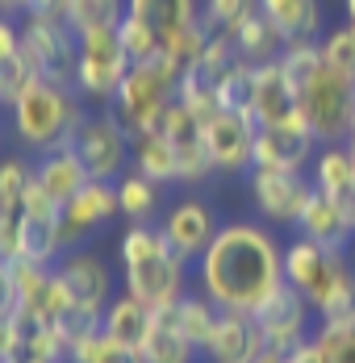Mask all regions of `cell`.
Segmentation results:
<instances>
[{"label":"cell","instance_id":"obj_48","mask_svg":"<svg viewBox=\"0 0 355 363\" xmlns=\"http://www.w3.org/2000/svg\"><path fill=\"white\" fill-rule=\"evenodd\" d=\"M343 21L355 26V0H343Z\"/></svg>","mask_w":355,"mask_h":363},{"label":"cell","instance_id":"obj_23","mask_svg":"<svg viewBox=\"0 0 355 363\" xmlns=\"http://www.w3.org/2000/svg\"><path fill=\"white\" fill-rule=\"evenodd\" d=\"M130 172H138L146 180H155L159 188L180 184V155L176 143L163 130H142L130 134Z\"/></svg>","mask_w":355,"mask_h":363},{"label":"cell","instance_id":"obj_28","mask_svg":"<svg viewBox=\"0 0 355 363\" xmlns=\"http://www.w3.org/2000/svg\"><path fill=\"white\" fill-rule=\"evenodd\" d=\"M197 342L188 338V334H180L172 326V318L168 313H159L155 318V330H151V338H146V347L138 351L142 363H197Z\"/></svg>","mask_w":355,"mask_h":363},{"label":"cell","instance_id":"obj_13","mask_svg":"<svg viewBox=\"0 0 355 363\" xmlns=\"http://www.w3.org/2000/svg\"><path fill=\"white\" fill-rule=\"evenodd\" d=\"M55 272L63 276V284H67L71 301H75V309H80L84 318H97V322H101L105 305L117 296V292H113V272H109L105 259H101L97 251H84V247H75V251H63V255H59Z\"/></svg>","mask_w":355,"mask_h":363},{"label":"cell","instance_id":"obj_32","mask_svg":"<svg viewBox=\"0 0 355 363\" xmlns=\"http://www.w3.org/2000/svg\"><path fill=\"white\" fill-rule=\"evenodd\" d=\"M205 46H209V30H205V21H192V26L176 30V34L163 42V55H168V63H172L180 75H188V72L201 67Z\"/></svg>","mask_w":355,"mask_h":363},{"label":"cell","instance_id":"obj_39","mask_svg":"<svg viewBox=\"0 0 355 363\" xmlns=\"http://www.w3.org/2000/svg\"><path fill=\"white\" fill-rule=\"evenodd\" d=\"M234 63H239L234 38H230V34H209V46H205V55H201V67H197V72H201L213 88H217V79L230 72Z\"/></svg>","mask_w":355,"mask_h":363},{"label":"cell","instance_id":"obj_50","mask_svg":"<svg viewBox=\"0 0 355 363\" xmlns=\"http://www.w3.org/2000/svg\"><path fill=\"white\" fill-rule=\"evenodd\" d=\"M17 363H21V359H17Z\"/></svg>","mask_w":355,"mask_h":363},{"label":"cell","instance_id":"obj_36","mask_svg":"<svg viewBox=\"0 0 355 363\" xmlns=\"http://www.w3.org/2000/svg\"><path fill=\"white\" fill-rule=\"evenodd\" d=\"M255 9L259 0H201V21L209 34H234Z\"/></svg>","mask_w":355,"mask_h":363},{"label":"cell","instance_id":"obj_29","mask_svg":"<svg viewBox=\"0 0 355 363\" xmlns=\"http://www.w3.org/2000/svg\"><path fill=\"white\" fill-rule=\"evenodd\" d=\"M117 205H121V218L130 221H155L163 209V188L155 180H146L138 172H126L117 180Z\"/></svg>","mask_w":355,"mask_h":363},{"label":"cell","instance_id":"obj_44","mask_svg":"<svg viewBox=\"0 0 355 363\" xmlns=\"http://www.w3.org/2000/svg\"><path fill=\"white\" fill-rule=\"evenodd\" d=\"M288 363H334V359H330V351H326V342H322L318 334H310V338L288 355Z\"/></svg>","mask_w":355,"mask_h":363},{"label":"cell","instance_id":"obj_26","mask_svg":"<svg viewBox=\"0 0 355 363\" xmlns=\"http://www.w3.org/2000/svg\"><path fill=\"white\" fill-rule=\"evenodd\" d=\"M230 38H234V50H239V59H243V63H255V67H263V63H276V59L284 55V46H288V42L280 38V30H276V26H272V21L259 13V9H255V13H251V17H247V21H243V26H239Z\"/></svg>","mask_w":355,"mask_h":363},{"label":"cell","instance_id":"obj_27","mask_svg":"<svg viewBox=\"0 0 355 363\" xmlns=\"http://www.w3.org/2000/svg\"><path fill=\"white\" fill-rule=\"evenodd\" d=\"M163 313H168V318H172V326H176L180 334H188V338L197 342V351H201V347L209 342V334H213V326H217V313H222V309H217L201 289H197V292H184L176 305H172V309H163Z\"/></svg>","mask_w":355,"mask_h":363},{"label":"cell","instance_id":"obj_7","mask_svg":"<svg viewBox=\"0 0 355 363\" xmlns=\"http://www.w3.org/2000/svg\"><path fill=\"white\" fill-rule=\"evenodd\" d=\"M71 150L80 155L88 180L117 184L130 172V130L117 121L113 109H88L71 134Z\"/></svg>","mask_w":355,"mask_h":363},{"label":"cell","instance_id":"obj_6","mask_svg":"<svg viewBox=\"0 0 355 363\" xmlns=\"http://www.w3.org/2000/svg\"><path fill=\"white\" fill-rule=\"evenodd\" d=\"M130 67L134 63L121 46V30H88L80 34V59H75L71 84L88 101V109H109Z\"/></svg>","mask_w":355,"mask_h":363},{"label":"cell","instance_id":"obj_9","mask_svg":"<svg viewBox=\"0 0 355 363\" xmlns=\"http://www.w3.org/2000/svg\"><path fill=\"white\" fill-rule=\"evenodd\" d=\"M247 196H251V205H255V213H259V221H268V225H297L305 201L314 196V180H310V172L251 167Z\"/></svg>","mask_w":355,"mask_h":363},{"label":"cell","instance_id":"obj_42","mask_svg":"<svg viewBox=\"0 0 355 363\" xmlns=\"http://www.w3.org/2000/svg\"><path fill=\"white\" fill-rule=\"evenodd\" d=\"M0 259H21V213H0Z\"/></svg>","mask_w":355,"mask_h":363},{"label":"cell","instance_id":"obj_45","mask_svg":"<svg viewBox=\"0 0 355 363\" xmlns=\"http://www.w3.org/2000/svg\"><path fill=\"white\" fill-rule=\"evenodd\" d=\"M0 313H17V289H13V272L0 259Z\"/></svg>","mask_w":355,"mask_h":363},{"label":"cell","instance_id":"obj_17","mask_svg":"<svg viewBox=\"0 0 355 363\" xmlns=\"http://www.w3.org/2000/svg\"><path fill=\"white\" fill-rule=\"evenodd\" d=\"M201 355H205V363H255L263 355V338H259L255 318L222 309L209 342L201 347Z\"/></svg>","mask_w":355,"mask_h":363},{"label":"cell","instance_id":"obj_8","mask_svg":"<svg viewBox=\"0 0 355 363\" xmlns=\"http://www.w3.org/2000/svg\"><path fill=\"white\" fill-rule=\"evenodd\" d=\"M21 50H26L30 67L38 72V79H59V84H71L75 79L80 34L71 30L63 17L26 13L21 17Z\"/></svg>","mask_w":355,"mask_h":363},{"label":"cell","instance_id":"obj_24","mask_svg":"<svg viewBox=\"0 0 355 363\" xmlns=\"http://www.w3.org/2000/svg\"><path fill=\"white\" fill-rule=\"evenodd\" d=\"M259 13L280 30L284 42H318L326 30V4L322 0H259Z\"/></svg>","mask_w":355,"mask_h":363},{"label":"cell","instance_id":"obj_12","mask_svg":"<svg viewBox=\"0 0 355 363\" xmlns=\"http://www.w3.org/2000/svg\"><path fill=\"white\" fill-rule=\"evenodd\" d=\"M113 218H121V205H117V184H101L88 180L67 205L59 209V242L63 251L84 247L101 225H109Z\"/></svg>","mask_w":355,"mask_h":363},{"label":"cell","instance_id":"obj_47","mask_svg":"<svg viewBox=\"0 0 355 363\" xmlns=\"http://www.w3.org/2000/svg\"><path fill=\"white\" fill-rule=\"evenodd\" d=\"M343 146L355 155V109H351V121H347V134H343Z\"/></svg>","mask_w":355,"mask_h":363},{"label":"cell","instance_id":"obj_46","mask_svg":"<svg viewBox=\"0 0 355 363\" xmlns=\"http://www.w3.org/2000/svg\"><path fill=\"white\" fill-rule=\"evenodd\" d=\"M26 9H30V0H0V13H9V17H26Z\"/></svg>","mask_w":355,"mask_h":363},{"label":"cell","instance_id":"obj_21","mask_svg":"<svg viewBox=\"0 0 355 363\" xmlns=\"http://www.w3.org/2000/svg\"><path fill=\"white\" fill-rule=\"evenodd\" d=\"M297 230H301V238H314V242H322L326 251H343V247L355 238L351 213H347L339 201H330L326 192H318V188H314V196L305 201Z\"/></svg>","mask_w":355,"mask_h":363},{"label":"cell","instance_id":"obj_20","mask_svg":"<svg viewBox=\"0 0 355 363\" xmlns=\"http://www.w3.org/2000/svg\"><path fill=\"white\" fill-rule=\"evenodd\" d=\"M155 318H159V313H155L151 305H142L138 296H130V292L121 289L105 305V313H101V330H105L113 342H121L126 351L138 355L142 347H146V338H151V330H155Z\"/></svg>","mask_w":355,"mask_h":363},{"label":"cell","instance_id":"obj_18","mask_svg":"<svg viewBox=\"0 0 355 363\" xmlns=\"http://www.w3.org/2000/svg\"><path fill=\"white\" fill-rule=\"evenodd\" d=\"M297 84L288 79V72L276 63L255 67V101H251V117L255 125H284L297 117Z\"/></svg>","mask_w":355,"mask_h":363},{"label":"cell","instance_id":"obj_34","mask_svg":"<svg viewBox=\"0 0 355 363\" xmlns=\"http://www.w3.org/2000/svg\"><path fill=\"white\" fill-rule=\"evenodd\" d=\"M322 259H326V247L322 242H314V238H293L284 247V280L293 289H305L310 276L322 267Z\"/></svg>","mask_w":355,"mask_h":363},{"label":"cell","instance_id":"obj_19","mask_svg":"<svg viewBox=\"0 0 355 363\" xmlns=\"http://www.w3.org/2000/svg\"><path fill=\"white\" fill-rule=\"evenodd\" d=\"M34 184L63 209L71 196L88 184V172H84V163H80V155L71 150V143L55 146V150H42L34 155Z\"/></svg>","mask_w":355,"mask_h":363},{"label":"cell","instance_id":"obj_16","mask_svg":"<svg viewBox=\"0 0 355 363\" xmlns=\"http://www.w3.org/2000/svg\"><path fill=\"white\" fill-rule=\"evenodd\" d=\"M310 309L318 313V322H343V318H355V272L347 267L343 251H326L322 267L310 276L305 289H297Z\"/></svg>","mask_w":355,"mask_h":363},{"label":"cell","instance_id":"obj_37","mask_svg":"<svg viewBox=\"0 0 355 363\" xmlns=\"http://www.w3.org/2000/svg\"><path fill=\"white\" fill-rule=\"evenodd\" d=\"M322 59H326L334 72H343V75L355 79V26H347V21L330 26V30L322 34Z\"/></svg>","mask_w":355,"mask_h":363},{"label":"cell","instance_id":"obj_15","mask_svg":"<svg viewBox=\"0 0 355 363\" xmlns=\"http://www.w3.org/2000/svg\"><path fill=\"white\" fill-rule=\"evenodd\" d=\"M159 230H163L168 247H172L184 263H197L201 251L213 242V234H217L222 225H217V213H213L201 196H180L176 205L163 209Z\"/></svg>","mask_w":355,"mask_h":363},{"label":"cell","instance_id":"obj_25","mask_svg":"<svg viewBox=\"0 0 355 363\" xmlns=\"http://www.w3.org/2000/svg\"><path fill=\"white\" fill-rule=\"evenodd\" d=\"M126 13L155 30L159 42H168L176 30L201 21V0H126Z\"/></svg>","mask_w":355,"mask_h":363},{"label":"cell","instance_id":"obj_49","mask_svg":"<svg viewBox=\"0 0 355 363\" xmlns=\"http://www.w3.org/2000/svg\"><path fill=\"white\" fill-rule=\"evenodd\" d=\"M0 155H4V130H0Z\"/></svg>","mask_w":355,"mask_h":363},{"label":"cell","instance_id":"obj_35","mask_svg":"<svg viewBox=\"0 0 355 363\" xmlns=\"http://www.w3.org/2000/svg\"><path fill=\"white\" fill-rule=\"evenodd\" d=\"M251 101H255V63H234L230 72L217 79V105L234 113H251Z\"/></svg>","mask_w":355,"mask_h":363},{"label":"cell","instance_id":"obj_2","mask_svg":"<svg viewBox=\"0 0 355 363\" xmlns=\"http://www.w3.org/2000/svg\"><path fill=\"white\" fill-rule=\"evenodd\" d=\"M280 67L297 84V109L310 121L314 138L322 146L343 143L355 109V79L334 72L322 59V38L318 42H288L280 55Z\"/></svg>","mask_w":355,"mask_h":363},{"label":"cell","instance_id":"obj_4","mask_svg":"<svg viewBox=\"0 0 355 363\" xmlns=\"http://www.w3.org/2000/svg\"><path fill=\"white\" fill-rule=\"evenodd\" d=\"M84 113H88V101L75 92V84L34 79L4 117H9V134L17 138V146H26L30 155H42V150L71 143Z\"/></svg>","mask_w":355,"mask_h":363},{"label":"cell","instance_id":"obj_31","mask_svg":"<svg viewBox=\"0 0 355 363\" xmlns=\"http://www.w3.org/2000/svg\"><path fill=\"white\" fill-rule=\"evenodd\" d=\"M126 17V0H67V26L75 34L117 30Z\"/></svg>","mask_w":355,"mask_h":363},{"label":"cell","instance_id":"obj_33","mask_svg":"<svg viewBox=\"0 0 355 363\" xmlns=\"http://www.w3.org/2000/svg\"><path fill=\"white\" fill-rule=\"evenodd\" d=\"M34 184V163L21 155H0V213H21V201Z\"/></svg>","mask_w":355,"mask_h":363},{"label":"cell","instance_id":"obj_3","mask_svg":"<svg viewBox=\"0 0 355 363\" xmlns=\"http://www.w3.org/2000/svg\"><path fill=\"white\" fill-rule=\"evenodd\" d=\"M117 263H121L126 292L138 296L142 305H151L155 313L172 309L188 292V263L168 247V238L155 221H134L121 230Z\"/></svg>","mask_w":355,"mask_h":363},{"label":"cell","instance_id":"obj_11","mask_svg":"<svg viewBox=\"0 0 355 363\" xmlns=\"http://www.w3.org/2000/svg\"><path fill=\"white\" fill-rule=\"evenodd\" d=\"M314 322H318V313L310 309V301L293 289V284H284V289L255 313L263 351H276V355H293V351L314 334Z\"/></svg>","mask_w":355,"mask_h":363},{"label":"cell","instance_id":"obj_14","mask_svg":"<svg viewBox=\"0 0 355 363\" xmlns=\"http://www.w3.org/2000/svg\"><path fill=\"white\" fill-rule=\"evenodd\" d=\"M318 138L310 130V121L297 113L284 125H255V167H272V172H305L318 155Z\"/></svg>","mask_w":355,"mask_h":363},{"label":"cell","instance_id":"obj_22","mask_svg":"<svg viewBox=\"0 0 355 363\" xmlns=\"http://www.w3.org/2000/svg\"><path fill=\"white\" fill-rule=\"evenodd\" d=\"M310 180L318 192H326L330 201H339L347 213L355 209V155L343 143L318 146L314 163H310Z\"/></svg>","mask_w":355,"mask_h":363},{"label":"cell","instance_id":"obj_5","mask_svg":"<svg viewBox=\"0 0 355 363\" xmlns=\"http://www.w3.org/2000/svg\"><path fill=\"white\" fill-rule=\"evenodd\" d=\"M176 92H180V72L168 63V55H155V59L134 63L126 72V79H121V88H117L109 109L117 113V121L130 134L159 130L163 113L172 109V101H176Z\"/></svg>","mask_w":355,"mask_h":363},{"label":"cell","instance_id":"obj_10","mask_svg":"<svg viewBox=\"0 0 355 363\" xmlns=\"http://www.w3.org/2000/svg\"><path fill=\"white\" fill-rule=\"evenodd\" d=\"M201 138H205L217 176H247L255 167V117L251 113L217 109L201 125Z\"/></svg>","mask_w":355,"mask_h":363},{"label":"cell","instance_id":"obj_30","mask_svg":"<svg viewBox=\"0 0 355 363\" xmlns=\"http://www.w3.org/2000/svg\"><path fill=\"white\" fill-rule=\"evenodd\" d=\"M67 363H142V359L134 351H126L121 342H113L101 326H88L67 342Z\"/></svg>","mask_w":355,"mask_h":363},{"label":"cell","instance_id":"obj_41","mask_svg":"<svg viewBox=\"0 0 355 363\" xmlns=\"http://www.w3.org/2000/svg\"><path fill=\"white\" fill-rule=\"evenodd\" d=\"M26 334L30 326L21 322V313H0V363L26 359Z\"/></svg>","mask_w":355,"mask_h":363},{"label":"cell","instance_id":"obj_43","mask_svg":"<svg viewBox=\"0 0 355 363\" xmlns=\"http://www.w3.org/2000/svg\"><path fill=\"white\" fill-rule=\"evenodd\" d=\"M17 55H21V17L0 13V63H9Z\"/></svg>","mask_w":355,"mask_h":363},{"label":"cell","instance_id":"obj_1","mask_svg":"<svg viewBox=\"0 0 355 363\" xmlns=\"http://www.w3.org/2000/svg\"><path fill=\"white\" fill-rule=\"evenodd\" d=\"M284 284V247L268 221H226L197 259V289L230 313L255 318Z\"/></svg>","mask_w":355,"mask_h":363},{"label":"cell","instance_id":"obj_38","mask_svg":"<svg viewBox=\"0 0 355 363\" xmlns=\"http://www.w3.org/2000/svg\"><path fill=\"white\" fill-rule=\"evenodd\" d=\"M121 46H126V55H130V63H146V59H155V55H163V42L155 30H146L138 17H121Z\"/></svg>","mask_w":355,"mask_h":363},{"label":"cell","instance_id":"obj_40","mask_svg":"<svg viewBox=\"0 0 355 363\" xmlns=\"http://www.w3.org/2000/svg\"><path fill=\"white\" fill-rule=\"evenodd\" d=\"M314 334L326 342V351H330L334 363H355V318H343V322H318Z\"/></svg>","mask_w":355,"mask_h":363}]
</instances>
